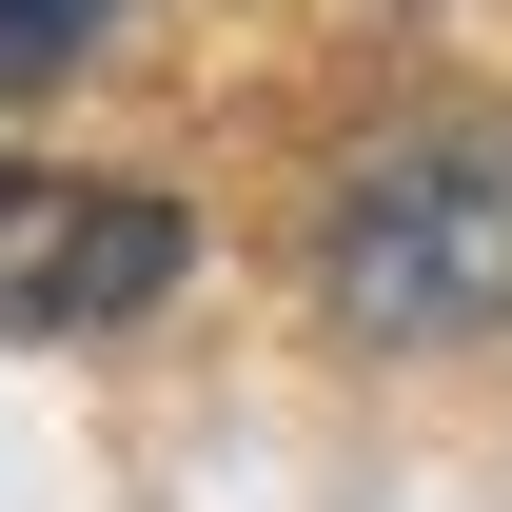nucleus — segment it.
Returning <instances> with one entry per match:
<instances>
[{"label": "nucleus", "instance_id": "1", "mask_svg": "<svg viewBox=\"0 0 512 512\" xmlns=\"http://www.w3.org/2000/svg\"><path fill=\"white\" fill-rule=\"evenodd\" d=\"M316 296L335 335H512V119H434L335 178V237H316Z\"/></svg>", "mask_w": 512, "mask_h": 512}, {"label": "nucleus", "instance_id": "3", "mask_svg": "<svg viewBox=\"0 0 512 512\" xmlns=\"http://www.w3.org/2000/svg\"><path fill=\"white\" fill-rule=\"evenodd\" d=\"M79 40H99V0H0V79H60Z\"/></svg>", "mask_w": 512, "mask_h": 512}, {"label": "nucleus", "instance_id": "2", "mask_svg": "<svg viewBox=\"0 0 512 512\" xmlns=\"http://www.w3.org/2000/svg\"><path fill=\"white\" fill-rule=\"evenodd\" d=\"M178 296V197L119 178H0V335H119Z\"/></svg>", "mask_w": 512, "mask_h": 512}]
</instances>
